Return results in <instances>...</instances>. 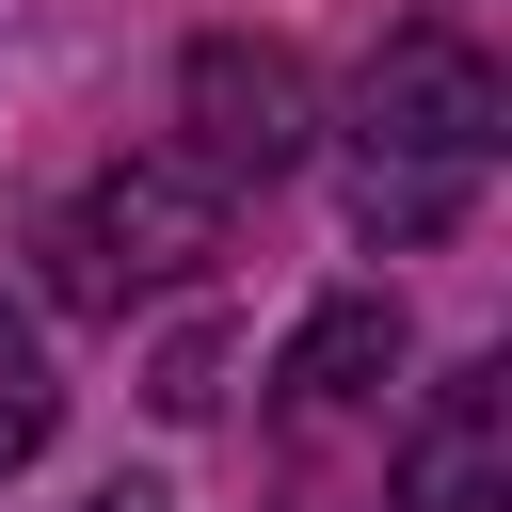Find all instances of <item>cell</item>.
I'll list each match as a JSON object with an SVG mask.
<instances>
[{"mask_svg":"<svg viewBox=\"0 0 512 512\" xmlns=\"http://www.w3.org/2000/svg\"><path fill=\"white\" fill-rule=\"evenodd\" d=\"M496 128H512V96H496V64L464 32H432V16L384 32L368 80H352V112H336V144H352V240H384V256L448 240L480 208V176H496Z\"/></svg>","mask_w":512,"mask_h":512,"instance_id":"obj_1","label":"cell"},{"mask_svg":"<svg viewBox=\"0 0 512 512\" xmlns=\"http://www.w3.org/2000/svg\"><path fill=\"white\" fill-rule=\"evenodd\" d=\"M48 304L64 320H128L144 288H192L208 256H224V192L192 176V160H112L96 192H64L48 208Z\"/></svg>","mask_w":512,"mask_h":512,"instance_id":"obj_2","label":"cell"},{"mask_svg":"<svg viewBox=\"0 0 512 512\" xmlns=\"http://www.w3.org/2000/svg\"><path fill=\"white\" fill-rule=\"evenodd\" d=\"M176 128H192L176 160H192L208 192H272V176L320 160V80H304V48H272V32H192Z\"/></svg>","mask_w":512,"mask_h":512,"instance_id":"obj_3","label":"cell"},{"mask_svg":"<svg viewBox=\"0 0 512 512\" xmlns=\"http://www.w3.org/2000/svg\"><path fill=\"white\" fill-rule=\"evenodd\" d=\"M400 512H512V368H448L400 432Z\"/></svg>","mask_w":512,"mask_h":512,"instance_id":"obj_4","label":"cell"},{"mask_svg":"<svg viewBox=\"0 0 512 512\" xmlns=\"http://www.w3.org/2000/svg\"><path fill=\"white\" fill-rule=\"evenodd\" d=\"M384 368H400V304H384V288H336V304H304V336L272 352V400H288V432H352V416L384 400Z\"/></svg>","mask_w":512,"mask_h":512,"instance_id":"obj_5","label":"cell"},{"mask_svg":"<svg viewBox=\"0 0 512 512\" xmlns=\"http://www.w3.org/2000/svg\"><path fill=\"white\" fill-rule=\"evenodd\" d=\"M48 432H64V384H48V352H32V320L0 304V480H16V464H32Z\"/></svg>","mask_w":512,"mask_h":512,"instance_id":"obj_6","label":"cell"},{"mask_svg":"<svg viewBox=\"0 0 512 512\" xmlns=\"http://www.w3.org/2000/svg\"><path fill=\"white\" fill-rule=\"evenodd\" d=\"M144 400H160V416H208V400H224V336H176V352H160V384H144Z\"/></svg>","mask_w":512,"mask_h":512,"instance_id":"obj_7","label":"cell"},{"mask_svg":"<svg viewBox=\"0 0 512 512\" xmlns=\"http://www.w3.org/2000/svg\"><path fill=\"white\" fill-rule=\"evenodd\" d=\"M80 512H176V496H160V480H112V496H80Z\"/></svg>","mask_w":512,"mask_h":512,"instance_id":"obj_8","label":"cell"}]
</instances>
